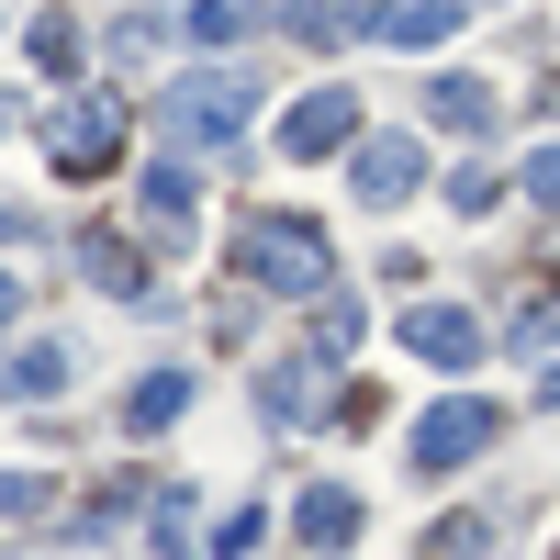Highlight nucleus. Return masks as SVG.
<instances>
[{"instance_id":"1","label":"nucleus","mask_w":560,"mask_h":560,"mask_svg":"<svg viewBox=\"0 0 560 560\" xmlns=\"http://www.w3.org/2000/svg\"><path fill=\"white\" fill-rule=\"evenodd\" d=\"M247 102H258L247 68H179L158 90V124H168V147H224V135H247Z\"/></svg>"},{"instance_id":"2","label":"nucleus","mask_w":560,"mask_h":560,"mask_svg":"<svg viewBox=\"0 0 560 560\" xmlns=\"http://www.w3.org/2000/svg\"><path fill=\"white\" fill-rule=\"evenodd\" d=\"M247 280H258V292L314 303L325 280H337V247H325V224H303V213H258V224H247Z\"/></svg>"},{"instance_id":"3","label":"nucleus","mask_w":560,"mask_h":560,"mask_svg":"<svg viewBox=\"0 0 560 560\" xmlns=\"http://www.w3.org/2000/svg\"><path fill=\"white\" fill-rule=\"evenodd\" d=\"M493 427H504V415H493L482 393H448V404H427V415H415V471H459L471 448H493Z\"/></svg>"},{"instance_id":"4","label":"nucleus","mask_w":560,"mask_h":560,"mask_svg":"<svg viewBox=\"0 0 560 560\" xmlns=\"http://www.w3.org/2000/svg\"><path fill=\"white\" fill-rule=\"evenodd\" d=\"M348 179H359L370 213H404L415 191H427V147H415V135H359V147H348Z\"/></svg>"},{"instance_id":"5","label":"nucleus","mask_w":560,"mask_h":560,"mask_svg":"<svg viewBox=\"0 0 560 560\" xmlns=\"http://www.w3.org/2000/svg\"><path fill=\"white\" fill-rule=\"evenodd\" d=\"M258 404H269V427H325L348 393H337V370H325V348H292V359H269Z\"/></svg>"},{"instance_id":"6","label":"nucleus","mask_w":560,"mask_h":560,"mask_svg":"<svg viewBox=\"0 0 560 560\" xmlns=\"http://www.w3.org/2000/svg\"><path fill=\"white\" fill-rule=\"evenodd\" d=\"M337 147H359V90H303L280 113V158H337Z\"/></svg>"},{"instance_id":"7","label":"nucleus","mask_w":560,"mask_h":560,"mask_svg":"<svg viewBox=\"0 0 560 560\" xmlns=\"http://www.w3.org/2000/svg\"><path fill=\"white\" fill-rule=\"evenodd\" d=\"M113 147H124V113H113V102H68V113H45V158H57L68 179H79V168H113Z\"/></svg>"},{"instance_id":"8","label":"nucleus","mask_w":560,"mask_h":560,"mask_svg":"<svg viewBox=\"0 0 560 560\" xmlns=\"http://www.w3.org/2000/svg\"><path fill=\"white\" fill-rule=\"evenodd\" d=\"M404 348L438 359V370H471V359H482V325L459 314V303H415V314H404Z\"/></svg>"},{"instance_id":"9","label":"nucleus","mask_w":560,"mask_h":560,"mask_svg":"<svg viewBox=\"0 0 560 560\" xmlns=\"http://www.w3.org/2000/svg\"><path fill=\"white\" fill-rule=\"evenodd\" d=\"M359 34H382V45H448L459 34V0H370V12H348Z\"/></svg>"},{"instance_id":"10","label":"nucleus","mask_w":560,"mask_h":560,"mask_svg":"<svg viewBox=\"0 0 560 560\" xmlns=\"http://www.w3.org/2000/svg\"><path fill=\"white\" fill-rule=\"evenodd\" d=\"M427 124L471 147V135H493V124H504V102H493V79H427Z\"/></svg>"},{"instance_id":"11","label":"nucleus","mask_w":560,"mask_h":560,"mask_svg":"<svg viewBox=\"0 0 560 560\" xmlns=\"http://www.w3.org/2000/svg\"><path fill=\"white\" fill-rule=\"evenodd\" d=\"M292 527H303V549H325V560H337V549L359 538V493H348V482H314V493L292 504Z\"/></svg>"},{"instance_id":"12","label":"nucleus","mask_w":560,"mask_h":560,"mask_svg":"<svg viewBox=\"0 0 560 560\" xmlns=\"http://www.w3.org/2000/svg\"><path fill=\"white\" fill-rule=\"evenodd\" d=\"M135 191H147V224H158V236H191V213H202V179L179 168V158H158L147 179H135Z\"/></svg>"},{"instance_id":"13","label":"nucleus","mask_w":560,"mask_h":560,"mask_svg":"<svg viewBox=\"0 0 560 560\" xmlns=\"http://www.w3.org/2000/svg\"><path fill=\"white\" fill-rule=\"evenodd\" d=\"M179 404H191V370H147V382H135V393H124V427H135V438H147V427H168V415H179Z\"/></svg>"},{"instance_id":"14","label":"nucleus","mask_w":560,"mask_h":560,"mask_svg":"<svg viewBox=\"0 0 560 560\" xmlns=\"http://www.w3.org/2000/svg\"><path fill=\"white\" fill-rule=\"evenodd\" d=\"M0 393H12V404H45V393H68V348H45V337H34L12 370H0Z\"/></svg>"},{"instance_id":"15","label":"nucleus","mask_w":560,"mask_h":560,"mask_svg":"<svg viewBox=\"0 0 560 560\" xmlns=\"http://www.w3.org/2000/svg\"><path fill=\"white\" fill-rule=\"evenodd\" d=\"M258 34V0H191V45H236Z\"/></svg>"},{"instance_id":"16","label":"nucleus","mask_w":560,"mask_h":560,"mask_svg":"<svg viewBox=\"0 0 560 560\" xmlns=\"http://www.w3.org/2000/svg\"><path fill=\"white\" fill-rule=\"evenodd\" d=\"M34 68H79V23H68V12L34 23Z\"/></svg>"},{"instance_id":"17","label":"nucleus","mask_w":560,"mask_h":560,"mask_svg":"<svg viewBox=\"0 0 560 560\" xmlns=\"http://www.w3.org/2000/svg\"><path fill=\"white\" fill-rule=\"evenodd\" d=\"M516 348H527V359H560V303H527V314H516Z\"/></svg>"},{"instance_id":"18","label":"nucleus","mask_w":560,"mask_h":560,"mask_svg":"<svg viewBox=\"0 0 560 560\" xmlns=\"http://www.w3.org/2000/svg\"><path fill=\"white\" fill-rule=\"evenodd\" d=\"M45 504H57V482H45V471H12V482H0V516H45Z\"/></svg>"},{"instance_id":"19","label":"nucleus","mask_w":560,"mask_h":560,"mask_svg":"<svg viewBox=\"0 0 560 560\" xmlns=\"http://www.w3.org/2000/svg\"><path fill=\"white\" fill-rule=\"evenodd\" d=\"M516 191H527L538 213H560V147H538V158H527V179H516Z\"/></svg>"},{"instance_id":"20","label":"nucleus","mask_w":560,"mask_h":560,"mask_svg":"<svg viewBox=\"0 0 560 560\" xmlns=\"http://www.w3.org/2000/svg\"><path fill=\"white\" fill-rule=\"evenodd\" d=\"M493 202H504L493 168H459V179H448V213H493Z\"/></svg>"},{"instance_id":"21","label":"nucleus","mask_w":560,"mask_h":560,"mask_svg":"<svg viewBox=\"0 0 560 560\" xmlns=\"http://www.w3.org/2000/svg\"><path fill=\"white\" fill-rule=\"evenodd\" d=\"M12 314H23V280H0V325H12Z\"/></svg>"},{"instance_id":"22","label":"nucleus","mask_w":560,"mask_h":560,"mask_svg":"<svg viewBox=\"0 0 560 560\" xmlns=\"http://www.w3.org/2000/svg\"><path fill=\"white\" fill-rule=\"evenodd\" d=\"M538 404H560V382H549V393H538Z\"/></svg>"}]
</instances>
